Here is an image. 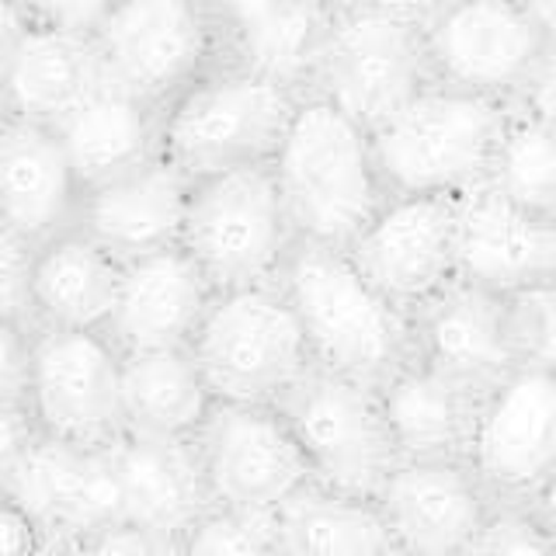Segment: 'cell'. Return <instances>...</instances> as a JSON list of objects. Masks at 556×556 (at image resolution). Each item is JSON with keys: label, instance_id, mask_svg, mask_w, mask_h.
<instances>
[{"label": "cell", "instance_id": "277c9868", "mask_svg": "<svg viewBox=\"0 0 556 556\" xmlns=\"http://www.w3.org/2000/svg\"><path fill=\"white\" fill-rule=\"evenodd\" d=\"M300 98L282 80L226 56L161 109V153L191 178L268 164Z\"/></svg>", "mask_w": 556, "mask_h": 556}, {"label": "cell", "instance_id": "ab89813d", "mask_svg": "<svg viewBox=\"0 0 556 556\" xmlns=\"http://www.w3.org/2000/svg\"><path fill=\"white\" fill-rule=\"evenodd\" d=\"M529 508H532V511H535V518L546 526V532L556 539V473H553L543 486H539L535 497L529 501Z\"/></svg>", "mask_w": 556, "mask_h": 556}, {"label": "cell", "instance_id": "d590c367", "mask_svg": "<svg viewBox=\"0 0 556 556\" xmlns=\"http://www.w3.org/2000/svg\"><path fill=\"white\" fill-rule=\"evenodd\" d=\"M8 4L17 8L25 17H31V22L94 35L115 0H8Z\"/></svg>", "mask_w": 556, "mask_h": 556}, {"label": "cell", "instance_id": "f6af8a7d", "mask_svg": "<svg viewBox=\"0 0 556 556\" xmlns=\"http://www.w3.org/2000/svg\"><path fill=\"white\" fill-rule=\"evenodd\" d=\"M387 556H425V553H410V549H396V546H393Z\"/></svg>", "mask_w": 556, "mask_h": 556}, {"label": "cell", "instance_id": "603a6c76", "mask_svg": "<svg viewBox=\"0 0 556 556\" xmlns=\"http://www.w3.org/2000/svg\"><path fill=\"white\" fill-rule=\"evenodd\" d=\"M112 459L122 486V521L188 535L208 508H216L195 439L126 434L112 445Z\"/></svg>", "mask_w": 556, "mask_h": 556}, {"label": "cell", "instance_id": "836d02e7", "mask_svg": "<svg viewBox=\"0 0 556 556\" xmlns=\"http://www.w3.org/2000/svg\"><path fill=\"white\" fill-rule=\"evenodd\" d=\"M31 257L35 243L0 226V324L31 327Z\"/></svg>", "mask_w": 556, "mask_h": 556}, {"label": "cell", "instance_id": "2e32d148", "mask_svg": "<svg viewBox=\"0 0 556 556\" xmlns=\"http://www.w3.org/2000/svg\"><path fill=\"white\" fill-rule=\"evenodd\" d=\"M0 491L39 518L49 535L94 539L122 521L112 448H84L39 434L11 466H0Z\"/></svg>", "mask_w": 556, "mask_h": 556}, {"label": "cell", "instance_id": "b9f144b4", "mask_svg": "<svg viewBox=\"0 0 556 556\" xmlns=\"http://www.w3.org/2000/svg\"><path fill=\"white\" fill-rule=\"evenodd\" d=\"M526 4L535 17V25L543 28L546 42L556 46V0H526Z\"/></svg>", "mask_w": 556, "mask_h": 556}, {"label": "cell", "instance_id": "1f68e13d", "mask_svg": "<svg viewBox=\"0 0 556 556\" xmlns=\"http://www.w3.org/2000/svg\"><path fill=\"white\" fill-rule=\"evenodd\" d=\"M459 556H556V539L529 504H494Z\"/></svg>", "mask_w": 556, "mask_h": 556}, {"label": "cell", "instance_id": "74e56055", "mask_svg": "<svg viewBox=\"0 0 556 556\" xmlns=\"http://www.w3.org/2000/svg\"><path fill=\"white\" fill-rule=\"evenodd\" d=\"M515 109L556 126V46H546L543 60L535 63L526 87L518 91Z\"/></svg>", "mask_w": 556, "mask_h": 556}, {"label": "cell", "instance_id": "9c48e42d", "mask_svg": "<svg viewBox=\"0 0 556 556\" xmlns=\"http://www.w3.org/2000/svg\"><path fill=\"white\" fill-rule=\"evenodd\" d=\"M25 407L46 439L112 448L126 439L122 352L104 330L35 327Z\"/></svg>", "mask_w": 556, "mask_h": 556}, {"label": "cell", "instance_id": "3957f363", "mask_svg": "<svg viewBox=\"0 0 556 556\" xmlns=\"http://www.w3.org/2000/svg\"><path fill=\"white\" fill-rule=\"evenodd\" d=\"M515 101L434 80L372 129L390 195H466L491 185Z\"/></svg>", "mask_w": 556, "mask_h": 556}, {"label": "cell", "instance_id": "52a82bcc", "mask_svg": "<svg viewBox=\"0 0 556 556\" xmlns=\"http://www.w3.org/2000/svg\"><path fill=\"white\" fill-rule=\"evenodd\" d=\"M431 84L434 70L425 25L387 14L365 0L330 11L309 91L330 98L362 126L376 129Z\"/></svg>", "mask_w": 556, "mask_h": 556}, {"label": "cell", "instance_id": "7a4b0ae2", "mask_svg": "<svg viewBox=\"0 0 556 556\" xmlns=\"http://www.w3.org/2000/svg\"><path fill=\"white\" fill-rule=\"evenodd\" d=\"M317 369L382 387L414 352V320L341 248L300 240L278 271Z\"/></svg>", "mask_w": 556, "mask_h": 556}, {"label": "cell", "instance_id": "8992f818", "mask_svg": "<svg viewBox=\"0 0 556 556\" xmlns=\"http://www.w3.org/2000/svg\"><path fill=\"white\" fill-rule=\"evenodd\" d=\"M181 243L216 292L278 282L300 237L292 230L271 161L199 174L191 181Z\"/></svg>", "mask_w": 556, "mask_h": 556}, {"label": "cell", "instance_id": "d6a6232c", "mask_svg": "<svg viewBox=\"0 0 556 556\" xmlns=\"http://www.w3.org/2000/svg\"><path fill=\"white\" fill-rule=\"evenodd\" d=\"M515 320L526 365L556 376V278L515 295Z\"/></svg>", "mask_w": 556, "mask_h": 556}, {"label": "cell", "instance_id": "ee69618b", "mask_svg": "<svg viewBox=\"0 0 556 556\" xmlns=\"http://www.w3.org/2000/svg\"><path fill=\"white\" fill-rule=\"evenodd\" d=\"M317 4H324V8H341V4H352V0H317Z\"/></svg>", "mask_w": 556, "mask_h": 556}, {"label": "cell", "instance_id": "5b68a950", "mask_svg": "<svg viewBox=\"0 0 556 556\" xmlns=\"http://www.w3.org/2000/svg\"><path fill=\"white\" fill-rule=\"evenodd\" d=\"M191 352L208 390L230 404H282L317 369L303 324L278 282L216 292Z\"/></svg>", "mask_w": 556, "mask_h": 556}, {"label": "cell", "instance_id": "5bb4252c", "mask_svg": "<svg viewBox=\"0 0 556 556\" xmlns=\"http://www.w3.org/2000/svg\"><path fill=\"white\" fill-rule=\"evenodd\" d=\"M466 463L497 504H529L556 473V376L521 365L483 393Z\"/></svg>", "mask_w": 556, "mask_h": 556}, {"label": "cell", "instance_id": "9a60e30c", "mask_svg": "<svg viewBox=\"0 0 556 556\" xmlns=\"http://www.w3.org/2000/svg\"><path fill=\"white\" fill-rule=\"evenodd\" d=\"M410 320L417 358L480 396L526 365L515 320V295H501L456 278L431 303L410 313Z\"/></svg>", "mask_w": 556, "mask_h": 556}, {"label": "cell", "instance_id": "7c38bea8", "mask_svg": "<svg viewBox=\"0 0 556 556\" xmlns=\"http://www.w3.org/2000/svg\"><path fill=\"white\" fill-rule=\"evenodd\" d=\"M434 80L515 101L546 52L526 0H445L425 22Z\"/></svg>", "mask_w": 556, "mask_h": 556}, {"label": "cell", "instance_id": "83f0119b", "mask_svg": "<svg viewBox=\"0 0 556 556\" xmlns=\"http://www.w3.org/2000/svg\"><path fill=\"white\" fill-rule=\"evenodd\" d=\"M126 431L150 439H195L216 407V393L191 348L122 355Z\"/></svg>", "mask_w": 556, "mask_h": 556}, {"label": "cell", "instance_id": "d6986e66", "mask_svg": "<svg viewBox=\"0 0 556 556\" xmlns=\"http://www.w3.org/2000/svg\"><path fill=\"white\" fill-rule=\"evenodd\" d=\"M459 278L501 295H521L556 278V219L515 202L494 185L459 199Z\"/></svg>", "mask_w": 556, "mask_h": 556}, {"label": "cell", "instance_id": "d4e9b609", "mask_svg": "<svg viewBox=\"0 0 556 556\" xmlns=\"http://www.w3.org/2000/svg\"><path fill=\"white\" fill-rule=\"evenodd\" d=\"M49 126L63 139L84 188L161 153V109L109 74Z\"/></svg>", "mask_w": 556, "mask_h": 556}, {"label": "cell", "instance_id": "f546056e", "mask_svg": "<svg viewBox=\"0 0 556 556\" xmlns=\"http://www.w3.org/2000/svg\"><path fill=\"white\" fill-rule=\"evenodd\" d=\"M491 185L515 202L556 219V126L515 109Z\"/></svg>", "mask_w": 556, "mask_h": 556}, {"label": "cell", "instance_id": "8d00e7d4", "mask_svg": "<svg viewBox=\"0 0 556 556\" xmlns=\"http://www.w3.org/2000/svg\"><path fill=\"white\" fill-rule=\"evenodd\" d=\"M46 539L49 532L42 529V521L17 501L4 497V508H0V556H35L46 546Z\"/></svg>", "mask_w": 556, "mask_h": 556}, {"label": "cell", "instance_id": "44dd1931", "mask_svg": "<svg viewBox=\"0 0 556 556\" xmlns=\"http://www.w3.org/2000/svg\"><path fill=\"white\" fill-rule=\"evenodd\" d=\"M84 181L49 122L4 115L0 126V226L31 243L80 219Z\"/></svg>", "mask_w": 556, "mask_h": 556}, {"label": "cell", "instance_id": "ffe728a7", "mask_svg": "<svg viewBox=\"0 0 556 556\" xmlns=\"http://www.w3.org/2000/svg\"><path fill=\"white\" fill-rule=\"evenodd\" d=\"M191 174L164 153L129 170L84 188L80 219L94 240H101L118 261H132L185 240Z\"/></svg>", "mask_w": 556, "mask_h": 556}, {"label": "cell", "instance_id": "ac0fdd59", "mask_svg": "<svg viewBox=\"0 0 556 556\" xmlns=\"http://www.w3.org/2000/svg\"><path fill=\"white\" fill-rule=\"evenodd\" d=\"M213 300L216 286L185 243L132 257L122 265L118 300L104 334L122 355L191 348Z\"/></svg>", "mask_w": 556, "mask_h": 556}, {"label": "cell", "instance_id": "f1b7e54d", "mask_svg": "<svg viewBox=\"0 0 556 556\" xmlns=\"http://www.w3.org/2000/svg\"><path fill=\"white\" fill-rule=\"evenodd\" d=\"M282 556H387L393 539L376 501L309 483L275 511Z\"/></svg>", "mask_w": 556, "mask_h": 556}, {"label": "cell", "instance_id": "6da1fadb", "mask_svg": "<svg viewBox=\"0 0 556 556\" xmlns=\"http://www.w3.org/2000/svg\"><path fill=\"white\" fill-rule=\"evenodd\" d=\"M300 240L348 251L390 202L372 129L330 98L306 91L271 156Z\"/></svg>", "mask_w": 556, "mask_h": 556}, {"label": "cell", "instance_id": "4dcf8cb0", "mask_svg": "<svg viewBox=\"0 0 556 556\" xmlns=\"http://www.w3.org/2000/svg\"><path fill=\"white\" fill-rule=\"evenodd\" d=\"M188 556H282L275 511L208 508L185 535Z\"/></svg>", "mask_w": 556, "mask_h": 556}, {"label": "cell", "instance_id": "7bdbcfd3", "mask_svg": "<svg viewBox=\"0 0 556 556\" xmlns=\"http://www.w3.org/2000/svg\"><path fill=\"white\" fill-rule=\"evenodd\" d=\"M202 4L208 8V11H213L216 17H219V22H223V17H230V14H237L240 8H248L251 4V0H202Z\"/></svg>", "mask_w": 556, "mask_h": 556}, {"label": "cell", "instance_id": "e0dca14e", "mask_svg": "<svg viewBox=\"0 0 556 556\" xmlns=\"http://www.w3.org/2000/svg\"><path fill=\"white\" fill-rule=\"evenodd\" d=\"M494 504L466 459H404L376 494L393 546L425 556H459Z\"/></svg>", "mask_w": 556, "mask_h": 556}, {"label": "cell", "instance_id": "cb8c5ba5", "mask_svg": "<svg viewBox=\"0 0 556 556\" xmlns=\"http://www.w3.org/2000/svg\"><path fill=\"white\" fill-rule=\"evenodd\" d=\"M122 265L84 226H70L35 243L31 257V327L104 330L118 300Z\"/></svg>", "mask_w": 556, "mask_h": 556}, {"label": "cell", "instance_id": "4316f807", "mask_svg": "<svg viewBox=\"0 0 556 556\" xmlns=\"http://www.w3.org/2000/svg\"><path fill=\"white\" fill-rule=\"evenodd\" d=\"M330 11L334 8H324L317 0H251L248 8L223 17L226 56L306 94Z\"/></svg>", "mask_w": 556, "mask_h": 556}, {"label": "cell", "instance_id": "8fae6325", "mask_svg": "<svg viewBox=\"0 0 556 556\" xmlns=\"http://www.w3.org/2000/svg\"><path fill=\"white\" fill-rule=\"evenodd\" d=\"M195 442L219 508L278 511L303 486L317 483L300 434L278 404L216 400Z\"/></svg>", "mask_w": 556, "mask_h": 556}, {"label": "cell", "instance_id": "60d3db41", "mask_svg": "<svg viewBox=\"0 0 556 556\" xmlns=\"http://www.w3.org/2000/svg\"><path fill=\"white\" fill-rule=\"evenodd\" d=\"M35 556H94L87 539H66V535H49L46 546Z\"/></svg>", "mask_w": 556, "mask_h": 556}, {"label": "cell", "instance_id": "ba28073f", "mask_svg": "<svg viewBox=\"0 0 556 556\" xmlns=\"http://www.w3.org/2000/svg\"><path fill=\"white\" fill-rule=\"evenodd\" d=\"M94 49L104 74L164 109L226 60V35L202 0H115Z\"/></svg>", "mask_w": 556, "mask_h": 556}, {"label": "cell", "instance_id": "484cf974", "mask_svg": "<svg viewBox=\"0 0 556 556\" xmlns=\"http://www.w3.org/2000/svg\"><path fill=\"white\" fill-rule=\"evenodd\" d=\"M379 400L404 459H466L473 442L480 393L428 362L410 358L382 382Z\"/></svg>", "mask_w": 556, "mask_h": 556}, {"label": "cell", "instance_id": "f35d334b", "mask_svg": "<svg viewBox=\"0 0 556 556\" xmlns=\"http://www.w3.org/2000/svg\"><path fill=\"white\" fill-rule=\"evenodd\" d=\"M365 4H372V8L387 11V14H396V17H407V22L425 25L428 17L445 4V0H365Z\"/></svg>", "mask_w": 556, "mask_h": 556}, {"label": "cell", "instance_id": "4fadbf2b", "mask_svg": "<svg viewBox=\"0 0 556 556\" xmlns=\"http://www.w3.org/2000/svg\"><path fill=\"white\" fill-rule=\"evenodd\" d=\"M459 199L390 195L348 248L365 278L404 313H417L459 278Z\"/></svg>", "mask_w": 556, "mask_h": 556}, {"label": "cell", "instance_id": "e575fe53", "mask_svg": "<svg viewBox=\"0 0 556 556\" xmlns=\"http://www.w3.org/2000/svg\"><path fill=\"white\" fill-rule=\"evenodd\" d=\"M87 543H91L94 556H188L185 535L143 529L132 521H115Z\"/></svg>", "mask_w": 556, "mask_h": 556}, {"label": "cell", "instance_id": "7402d4cb", "mask_svg": "<svg viewBox=\"0 0 556 556\" xmlns=\"http://www.w3.org/2000/svg\"><path fill=\"white\" fill-rule=\"evenodd\" d=\"M4 115L56 122L104 74L94 35L31 22L4 0Z\"/></svg>", "mask_w": 556, "mask_h": 556}, {"label": "cell", "instance_id": "30bf717a", "mask_svg": "<svg viewBox=\"0 0 556 556\" xmlns=\"http://www.w3.org/2000/svg\"><path fill=\"white\" fill-rule=\"evenodd\" d=\"M278 407L300 434L317 483L330 491L376 501L382 483L404 463L379 390L369 382L313 369Z\"/></svg>", "mask_w": 556, "mask_h": 556}]
</instances>
